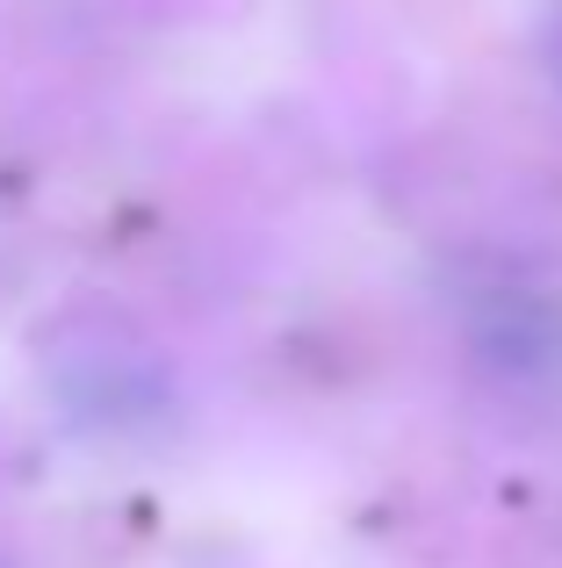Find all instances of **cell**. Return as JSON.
Returning <instances> with one entry per match:
<instances>
[]
</instances>
